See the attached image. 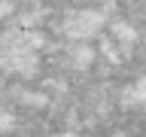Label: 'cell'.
<instances>
[{
    "mask_svg": "<svg viewBox=\"0 0 146 137\" xmlns=\"http://www.w3.org/2000/svg\"><path fill=\"white\" fill-rule=\"evenodd\" d=\"M104 21L107 18H104L100 9H76L64 21V34L70 40H91V37H98L104 31Z\"/></svg>",
    "mask_w": 146,
    "mask_h": 137,
    "instance_id": "obj_1",
    "label": "cell"
},
{
    "mask_svg": "<svg viewBox=\"0 0 146 137\" xmlns=\"http://www.w3.org/2000/svg\"><path fill=\"white\" fill-rule=\"evenodd\" d=\"M119 100H122V107H146V76H140L137 82L125 85Z\"/></svg>",
    "mask_w": 146,
    "mask_h": 137,
    "instance_id": "obj_2",
    "label": "cell"
},
{
    "mask_svg": "<svg viewBox=\"0 0 146 137\" xmlns=\"http://www.w3.org/2000/svg\"><path fill=\"white\" fill-rule=\"evenodd\" d=\"M110 34H113V40H116V46L122 49V46H134L137 43V27L131 25V21H122V18H116V21H110Z\"/></svg>",
    "mask_w": 146,
    "mask_h": 137,
    "instance_id": "obj_3",
    "label": "cell"
},
{
    "mask_svg": "<svg viewBox=\"0 0 146 137\" xmlns=\"http://www.w3.org/2000/svg\"><path fill=\"white\" fill-rule=\"evenodd\" d=\"M12 9H15V3H12V0H0V21L12 15Z\"/></svg>",
    "mask_w": 146,
    "mask_h": 137,
    "instance_id": "obj_4",
    "label": "cell"
},
{
    "mask_svg": "<svg viewBox=\"0 0 146 137\" xmlns=\"http://www.w3.org/2000/svg\"><path fill=\"white\" fill-rule=\"evenodd\" d=\"M12 125H15L12 122V113H0V131H9Z\"/></svg>",
    "mask_w": 146,
    "mask_h": 137,
    "instance_id": "obj_5",
    "label": "cell"
},
{
    "mask_svg": "<svg viewBox=\"0 0 146 137\" xmlns=\"http://www.w3.org/2000/svg\"><path fill=\"white\" fill-rule=\"evenodd\" d=\"M49 137H82L79 131H55V134H49Z\"/></svg>",
    "mask_w": 146,
    "mask_h": 137,
    "instance_id": "obj_6",
    "label": "cell"
},
{
    "mask_svg": "<svg viewBox=\"0 0 146 137\" xmlns=\"http://www.w3.org/2000/svg\"><path fill=\"white\" fill-rule=\"evenodd\" d=\"M110 137H128V134H110Z\"/></svg>",
    "mask_w": 146,
    "mask_h": 137,
    "instance_id": "obj_7",
    "label": "cell"
}]
</instances>
